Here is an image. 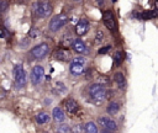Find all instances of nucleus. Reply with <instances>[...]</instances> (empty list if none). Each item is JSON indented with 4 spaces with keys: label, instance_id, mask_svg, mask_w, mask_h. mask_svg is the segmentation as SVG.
<instances>
[{
    "label": "nucleus",
    "instance_id": "obj_1",
    "mask_svg": "<svg viewBox=\"0 0 158 133\" xmlns=\"http://www.w3.org/2000/svg\"><path fill=\"white\" fill-rule=\"evenodd\" d=\"M32 12L37 18L48 17L52 14V5L48 0H38L33 4Z\"/></svg>",
    "mask_w": 158,
    "mask_h": 133
},
{
    "label": "nucleus",
    "instance_id": "obj_2",
    "mask_svg": "<svg viewBox=\"0 0 158 133\" xmlns=\"http://www.w3.org/2000/svg\"><path fill=\"white\" fill-rule=\"evenodd\" d=\"M89 91V96L91 97V100L96 103V105H100L107 96V92L105 90V87L102 86V84L98 83V84H93L91 86H89L88 89Z\"/></svg>",
    "mask_w": 158,
    "mask_h": 133
},
{
    "label": "nucleus",
    "instance_id": "obj_3",
    "mask_svg": "<svg viewBox=\"0 0 158 133\" xmlns=\"http://www.w3.org/2000/svg\"><path fill=\"white\" fill-rule=\"evenodd\" d=\"M12 75H14V80H15L16 87L21 89L27 84V75H26L25 69H23V66L21 64H17V65L14 66Z\"/></svg>",
    "mask_w": 158,
    "mask_h": 133
},
{
    "label": "nucleus",
    "instance_id": "obj_4",
    "mask_svg": "<svg viewBox=\"0 0 158 133\" xmlns=\"http://www.w3.org/2000/svg\"><path fill=\"white\" fill-rule=\"evenodd\" d=\"M68 21H69V18H68V16H67L65 14H60V15L54 16V17L49 21V25H48L49 31L57 32L58 30H60L62 27H64V26L68 23Z\"/></svg>",
    "mask_w": 158,
    "mask_h": 133
},
{
    "label": "nucleus",
    "instance_id": "obj_5",
    "mask_svg": "<svg viewBox=\"0 0 158 133\" xmlns=\"http://www.w3.org/2000/svg\"><path fill=\"white\" fill-rule=\"evenodd\" d=\"M48 52H49V46L47 43H40L30 50L28 57H31V59H42L48 54Z\"/></svg>",
    "mask_w": 158,
    "mask_h": 133
},
{
    "label": "nucleus",
    "instance_id": "obj_6",
    "mask_svg": "<svg viewBox=\"0 0 158 133\" xmlns=\"http://www.w3.org/2000/svg\"><path fill=\"white\" fill-rule=\"evenodd\" d=\"M102 22H104V25H105L112 33L116 32V30H117L116 21H115V17H114V15H112V12H111L110 10L102 12Z\"/></svg>",
    "mask_w": 158,
    "mask_h": 133
},
{
    "label": "nucleus",
    "instance_id": "obj_7",
    "mask_svg": "<svg viewBox=\"0 0 158 133\" xmlns=\"http://www.w3.org/2000/svg\"><path fill=\"white\" fill-rule=\"evenodd\" d=\"M43 78H44V69H43V66H41V65L33 66L32 71H31V76H30L31 83L33 85H38V84L42 83Z\"/></svg>",
    "mask_w": 158,
    "mask_h": 133
},
{
    "label": "nucleus",
    "instance_id": "obj_8",
    "mask_svg": "<svg viewBox=\"0 0 158 133\" xmlns=\"http://www.w3.org/2000/svg\"><path fill=\"white\" fill-rule=\"evenodd\" d=\"M98 123H99L100 127H102V131L104 132H112V131H116V128H117L116 122L114 119L109 118V117H105V116L99 117Z\"/></svg>",
    "mask_w": 158,
    "mask_h": 133
},
{
    "label": "nucleus",
    "instance_id": "obj_9",
    "mask_svg": "<svg viewBox=\"0 0 158 133\" xmlns=\"http://www.w3.org/2000/svg\"><path fill=\"white\" fill-rule=\"evenodd\" d=\"M90 28V25H89V21L86 18H80L79 22L77 23L75 26V33L78 36H84Z\"/></svg>",
    "mask_w": 158,
    "mask_h": 133
},
{
    "label": "nucleus",
    "instance_id": "obj_10",
    "mask_svg": "<svg viewBox=\"0 0 158 133\" xmlns=\"http://www.w3.org/2000/svg\"><path fill=\"white\" fill-rule=\"evenodd\" d=\"M53 58L54 59H57V60H62V62H67V60H69V58H70V52L68 50V49H65V47L64 48H57L54 52H53Z\"/></svg>",
    "mask_w": 158,
    "mask_h": 133
},
{
    "label": "nucleus",
    "instance_id": "obj_11",
    "mask_svg": "<svg viewBox=\"0 0 158 133\" xmlns=\"http://www.w3.org/2000/svg\"><path fill=\"white\" fill-rule=\"evenodd\" d=\"M64 107H65V111L68 112V113H77L78 111H79V108H80V106H79V103L73 99V97H68L65 101H64Z\"/></svg>",
    "mask_w": 158,
    "mask_h": 133
},
{
    "label": "nucleus",
    "instance_id": "obj_12",
    "mask_svg": "<svg viewBox=\"0 0 158 133\" xmlns=\"http://www.w3.org/2000/svg\"><path fill=\"white\" fill-rule=\"evenodd\" d=\"M72 48L74 52L81 54V53H88V49H86V46L84 44V42L81 39H75L72 44Z\"/></svg>",
    "mask_w": 158,
    "mask_h": 133
},
{
    "label": "nucleus",
    "instance_id": "obj_13",
    "mask_svg": "<svg viewBox=\"0 0 158 133\" xmlns=\"http://www.w3.org/2000/svg\"><path fill=\"white\" fill-rule=\"evenodd\" d=\"M114 80H115V83H116V85H117L118 89H121V90H125L126 89L127 83H126V78L123 76L122 73H115Z\"/></svg>",
    "mask_w": 158,
    "mask_h": 133
},
{
    "label": "nucleus",
    "instance_id": "obj_14",
    "mask_svg": "<svg viewBox=\"0 0 158 133\" xmlns=\"http://www.w3.org/2000/svg\"><path fill=\"white\" fill-rule=\"evenodd\" d=\"M69 70H70V73H72L73 75H80V74L84 73V64L72 60V64H70Z\"/></svg>",
    "mask_w": 158,
    "mask_h": 133
},
{
    "label": "nucleus",
    "instance_id": "obj_15",
    "mask_svg": "<svg viewBox=\"0 0 158 133\" xmlns=\"http://www.w3.org/2000/svg\"><path fill=\"white\" fill-rule=\"evenodd\" d=\"M137 18H141V20H149V18H154L158 16V10H152V11H143L141 14H137L136 15Z\"/></svg>",
    "mask_w": 158,
    "mask_h": 133
},
{
    "label": "nucleus",
    "instance_id": "obj_16",
    "mask_svg": "<svg viewBox=\"0 0 158 133\" xmlns=\"http://www.w3.org/2000/svg\"><path fill=\"white\" fill-rule=\"evenodd\" d=\"M53 118L56 122H63L65 119V115L60 107H54L53 108Z\"/></svg>",
    "mask_w": 158,
    "mask_h": 133
},
{
    "label": "nucleus",
    "instance_id": "obj_17",
    "mask_svg": "<svg viewBox=\"0 0 158 133\" xmlns=\"http://www.w3.org/2000/svg\"><path fill=\"white\" fill-rule=\"evenodd\" d=\"M73 38H72V36H70V33H65V34H63L62 36V38H60V42H59V44L62 46V47H69V46H72L73 44Z\"/></svg>",
    "mask_w": 158,
    "mask_h": 133
},
{
    "label": "nucleus",
    "instance_id": "obj_18",
    "mask_svg": "<svg viewBox=\"0 0 158 133\" xmlns=\"http://www.w3.org/2000/svg\"><path fill=\"white\" fill-rule=\"evenodd\" d=\"M49 121V115L47 112H40L37 116H36V122L38 124H44Z\"/></svg>",
    "mask_w": 158,
    "mask_h": 133
},
{
    "label": "nucleus",
    "instance_id": "obj_19",
    "mask_svg": "<svg viewBox=\"0 0 158 133\" xmlns=\"http://www.w3.org/2000/svg\"><path fill=\"white\" fill-rule=\"evenodd\" d=\"M118 110H120V105H118V102H116V101H111V102L109 103L107 108H106V111H107L110 115H115V113H117Z\"/></svg>",
    "mask_w": 158,
    "mask_h": 133
},
{
    "label": "nucleus",
    "instance_id": "obj_20",
    "mask_svg": "<svg viewBox=\"0 0 158 133\" xmlns=\"http://www.w3.org/2000/svg\"><path fill=\"white\" fill-rule=\"evenodd\" d=\"M84 132H88V133H95L98 132V128H96V124L94 122H88L84 124Z\"/></svg>",
    "mask_w": 158,
    "mask_h": 133
},
{
    "label": "nucleus",
    "instance_id": "obj_21",
    "mask_svg": "<svg viewBox=\"0 0 158 133\" xmlns=\"http://www.w3.org/2000/svg\"><path fill=\"white\" fill-rule=\"evenodd\" d=\"M123 60V52L122 50H117L114 55V64L115 65H120Z\"/></svg>",
    "mask_w": 158,
    "mask_h": 133
},
{
    "label": "nucleus",
    "instance_id": "obj_22",
    "mask_svg": "<svg viewBox=\"0 0 158 133\" xmlns=\"http://www.w3.org/2000/svg\"><path fill=\"white\" fill-rule=\"evenodd\" d=\"M104 32L102 31H96V34H95V43H101L104 41Z\"/></svg>",
    "mask_w": 158,
    "mask_h": 133
},
{
    "label": "nucleus",
    "instance_id": "obj_23",
    "mask_svg": "<svg viewBox=\"0 0 158 133\" xmlns=\"http://www.w3.org/2000/svg\"><path fill=\"white\" fill-rule=\"evenodd\" d=\"M28 36L31 37V38H36V37H38L40 36V31H37V28H31L30 30V32H28Z\"/></svg>",
    "mask_w": 158,
    "mask_h": 133
},
{
    "label": "nucleus",
    "instance_id": "obj_24",
    "mask_svg": "<svg viewBox=\"0 0 158 133\" xmlns=\"http://www.w3.org/2000/svg\"><path fill=\"white\" fill-rule=\"evenodd\" d=\"M7 6H9L7 1H5V0H1V1H0V9H1V12H5L6 9H7Z\"/></svg>",
    "mask_w": 158,
    "mask_h": 133
},
{
    "label": "nucleus",
    "instance_id": "obj_25",
    "mask_svg": "<svg viewBox=\"0 0 158 133\" xmlns=\"http://www.w3.org/2000/svg\"><path fill=\"white\" fill-rule=\"evenodd\" d=\"M70 131H72V128L69 126H60L57 128V132H70Z\"/></svg>",
    "mask_w": 158,
    "mask_h": 133
},
{
    "label": "nucleus",
    "instance_id": "obj_26",
    "mask_svg": "<svg viewBox=\"0 0 158 133\" xmlns=\"http://www.w3.org/2000/svg\"><path fill=\"white\" fill-rule=\"evenodd\" d=\"M10 36V33L7 32V30H6V27H1V38H7Z\"/></svg>",
    "mask_w": 158,
    "mask_h": 133
},
{
    "label": "nucleus",
    "instance_id": "obj_27",
    "mask_svg": "<svg viewBox=\"0 0 158 133\" xmlns=\"http://www.w3.org/2000/svg\"><path fill=\"white\" fill-rule=\"evenodd\" d=\"M110 49H111V46H105V47H102V48L99 49V54H105V53H107Z\"/></svg>",
    "mask_w": 158,
    "mask_h": 133
},
{
    "label": "nucleus",
    "instance_id": "obj_28",
    "mask_svg": "<svg viewBox=\"0 0 158 133\" xmlns=\"http://www.w3.org/2000/svg\"><path fill=\"white\" fill-rule=\"evenodd\" d=\"M57 86H58V89H60V92H65V91H67V89H65V85H64L63 83H60V81H57Z\"/></svg>",
    "mask_w": 158,
    "mask_h": 133
},
{
    "label": "nucleus",
    "instance_id": "obj_29",
    "mask_svg": "<svg viewBox=\"0 0 158 133\" xmlns=\"http://www.w3.org/2000/svg\"><path fill=\"white\" fill-rule=\"evenodd\" d=\"M73 62H78V63H81L85 65V58H83V57H75V58H73Z\"/></svg>",
    "mask_w": 158,
    "mask_h": 133
},
{
    "label": "nucleus",
    "instance_id": "obj_30",
    "mask_svg": "<svg viewBox=\"0 0 158 133\" xmlns=\"http://www.w3.org/2000/svg\"><path fill=\"white\" fill-rule=\"evenodd\" d=\"M100 81V84H109L110 83V80L107 79V78H105V76H101V78H99L98 79V83Z\"/></svg>",
    "mask_w": 158,
    "mask_h": 133
},
{
    "label": "nucleus",
    "instance_id": "obj_31",
    "mask_svg": "<svg viewBox=\"0 0 158 133\" xmlns=\"http://www.w3.org/2000/svg\"><path fill=\"white\" fill-rule=\"evenodd\" d=\"M104 1H105V0H98V4H99L100 6H102V5H104Z\"/></svg>",
    "mask_w": 158,
    "mask_h": 133
},
{
    "label": "nucleus",
    "instance_id": "obj_32",
    "mask_svg": "<svg viewBox=\"0 0 158 133\" xmlns=\"http://www.w3.org/2000/svg\"><path fill=\"white\" fill-rule=\"evenodd\" d=\"M74 1H79V2H80V1H83V0H74Z\"/></svg>",
    "mask_w": 158,
    "mask_h": 133
}]
</instances>
